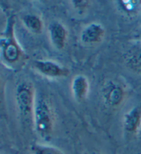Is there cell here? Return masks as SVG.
<instances>
[{
	"label": "cell",
	"mask_w": 141,
	"mask_h": 154,
	"mask_svg": "<svg viewBox=\"0 0 141 154\" xmlns=\"http://www.w3.org/2000/svg\"><path fill=\"white\" fill-rule=\"evenodd\" d=\"M32 119L38 136L44 140H50L53 134L54 121L51 105L45 98L40 97L36 99Z\"/></svg>",
	"instance_id": "obj_1"
},
{
	"label": "cell",
	"mask_w": 141,
	"mask_h": 154,
	"mask_svg": "<svg viewBox=\"0 0 141 154\" xmlns=\"http://www.w3.org/2000/svg\"><path fill=\"white\" fill-rule=\"evenodd\" d=\"M13 16H11L7 21L5 32L2 34L0 39L2 57L7 64L13 65L17 63L22 57V50L16 42L14 36Z\"/></svg>",
	"instance_id": "obj_2"
},
{
	"label": "cell",
	"mask_w": 141,
	"mask_h": 154,
	"mask_svg": "<svg viewBox=\"0 0 141 154\" xmlns=\"http://www.w3.org/2000/svg\"><path fill=\"white\" fill-rule=\"evenodd\" d=\"M15 101L19 112L23 117L32 116L35 100L34 88L28 82H21L15 90Z\"/></svg>",
	"instance_id": "obj_3"
},
{
	"label": "cell",
	"mask_w": 141,
	"mask_h": 154,
	"mask_svg": "<svg viewBox=\"0 0 141 154\" xmlns=\"http://www.w3.org/2000/svg\"><path fill=\"white\" fill-rule=\"evenodd\" d=\"M125 90L120 83L109 81L102 89V96L106 104L110 107H118L125 98Z\"/></svg>",
	"instance_id": "obj_4"
},
{
	"label": "cell",
	"mask_w": 141,
	"mask_h": 154,
	"mask_svg": "<svg viewBox=\"0 0 141 154\" xmlns=\"http://www.w3.org/2000/svg\"><path fill=\"white\" fill-rule=\"evenodd\" d=\"M34 67L43 75L52 78H63L70 74V70L67 67L50 60L35 61Z\"/></svg>",
	"instance_id": "obj_5"
},
{
	"label": "cell",
	"mask_w": 141,
	"mask_h": 154,
	"mask_svg": "<svg viewBox=\"0 0 141 154\" xmlns=\"http://www.w3.org/2000/svg\"><path fill=\"white\" fill-rule=\"evenodd\" d=\"M105 34L106 30L101 23H91L81 31L80 39L85 45L97 44L103 39Z\"/></svg>",
	"instance_id": "obj_6"
},
{
	"label": "cell",
	"mask_w": 141,
	"mask_h": 154,
	"mask_svg": "<svg viewBox=\"0 0 141 154\" xmlns=\"http://www.w3.org/2000/svg\"><path fill=\"white\" fill-rule=\"evenodd\" d=\"M141 126V105H136L124 114L123 127L127 134L135 135Z\"/></svg>",
	"instance_id": "obj_7"
},
{
	"label": "cell",
	"mask_w": 141,
	"mask_h": 154,
	"mask_svg": "<svg viewBox=\"0 0 141 154\" xmlns=\"http://www.w3.org/2000/svg\"><path fill=\"white\" fill-rule=\"evenodd\" d=\"M49 38L53 46L58 50L63 49L68 39V32L63 23L53 21L48 26Z\"/></svg>",
	"instance_id": "obj_8"
},
{
	"label": "cell",
	"mask_w": 141,
	"mask_h": 154,
	"mask_svg": "<svg viewBox=\"0 0 141 154\" xmlns=\"http://www.w3.org/2000/svg\"><path fill=\"white\" fill-rule=\"evenodd\" d=\"M71 89L74 98L76 100H84L89 91V81L87 77L82 74L76 75L72 81Z\"/></svg>",
	"instance_id": "obj_9"
},
{
	"label": "cell",
	"mask_w": 141,
	"mask_h": 154,
	"mask_svg": "<svg viewBox=\"0 0 141 154\" xmlns=\"http://www.w3.org/2000/svg\"><path fill=\"white\" fill-rule=\"evenodd\" d=\"M23 26L26 29L32 33L40 34L41 33L44 28V23L42 19L37 14H27L23 16L21 19Z\"/></svg>",
	"instance_id": "obj_10"
},
{
	"label": "cell",
	"mask_w": 141,
	"mask_h": 154,
	"mask_svg": "<svg viewBox=\"0 0 141 154\" xmlns=\"http://www.w3.org/2000/svg\"><path fill=\"white\" fill-rule=\"evenodd\" d=\"M126 65L131 71L141 73V46L136 48L128 55Z\"/></svg>",
	"instance_id": "obj_11"
},
{
	"label": "cell",
	"mask_w": 141,
	"mask_h": 154,
	"mask_svg": "<svg viewBox=\"0 0 141 154\" xmlns=\"http://www.w3.org/2000/svg\"><path fill=\"white\" fill-rule=\"evenodd\" d=\"M117 4L122 13L128 16L135 15L141 10V1H118L117 2Z\"/></svg>",
	"instance_id": "obj_12"
},
{
	"label": "cell",
	"mask_w": 141,
	"mask_h": 154,
	"mask_svg": "<svg viewBox=\"0 0 141 154\" xmlns=\"http://www.w3.org/2000/svg\"><path fill=\"white\" fill-rule=\"evenodd\" d=\"M32 154H64L58 148L46 144H34L31 146Z\"/></svg>",
	"instance_id": "obj_13"
},
{
	"label": "cell",
	"mask_w": 141,
	"mask_h": 154,
	"mask_svg": "<svg viewBox=\"0 0 141 154\" xmlns=\"http://www.w3.org/2000/svg\"><path fill=\"white\" fill-rule=\"evenodd\" d=\"M76 11L80 13H83L86 9L88 8L90 5V2L85 1V0H80V1H72L71 2Z\"/></svg>",
	"instance_id": "obj_14"
},
{
	"label": "cell",
	"mask_w": 141,
	"mask_h": 154,
	"mask_svg": "<svg viewBox=\"0 0 141 154\" xmlns=\"http://www.w3.org/2000/svg\"><path fill=\"white\" fill-rule=\"evenodd\" d=\"M137 37L138 38H140V39H141V28L140 29V30L138 31V32L137 34Z\"/></svg>",
	"instance_id": "obj_15"
},
{
	"label": "cell",
	"mask_w": 141,
	"mask_h": 154,
	"mask_svg": "<svg viewBox=\"0 0 141 154\" xmlns=\"http://www.w3.org/2000/svg\"><path fill=\"white\" fill-rule=\"evenodd\" d=\"M90 154H101V153H96V152H93V153H90Z\"/></svg>",
	"instance_id": "obj_16"
}]
</instances>
